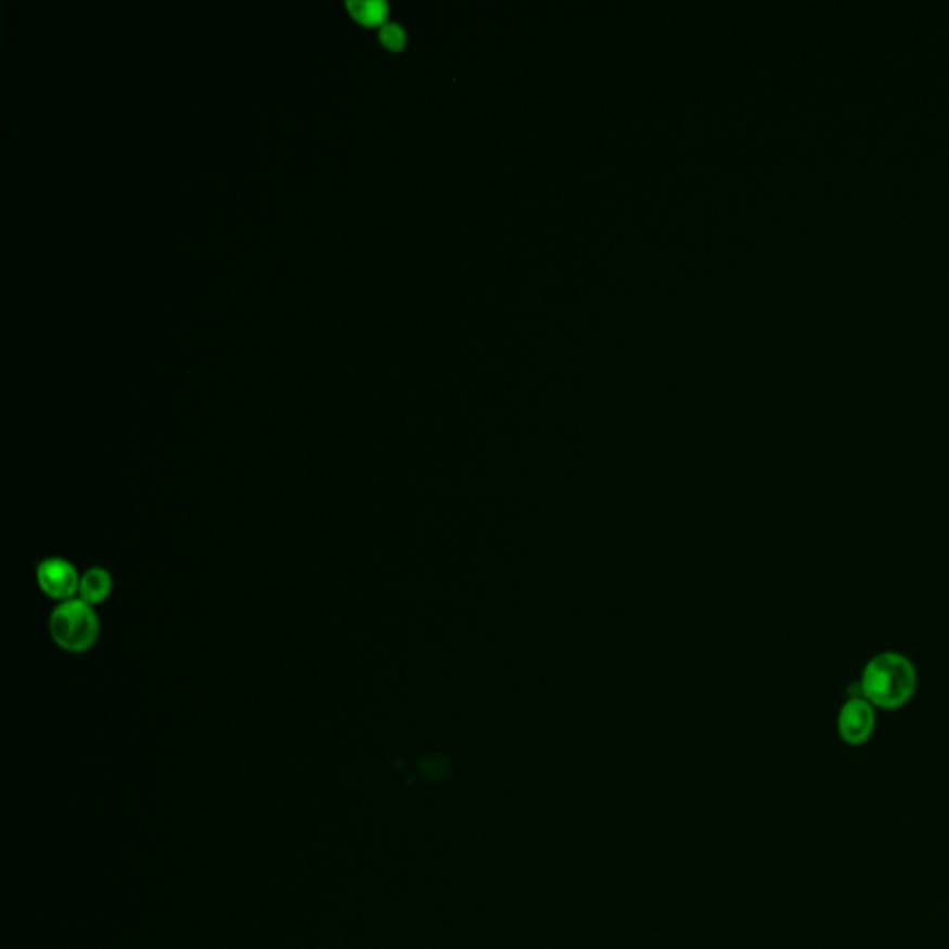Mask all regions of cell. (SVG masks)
I'll return each instance as SVG.
<instances>
[{
  "mask_svg": "<svg viewBox=\"0 0 949 949\" xmlns=\"http://www.w3.org/2000/svg\"><path fill=\"white\" fill-rule=\"evenodd\" d=\"M914 664L896 651H885L870 658L860 677V695L873 707L896 710L911 701L916 692Z\"/></svg>",
  "mask_w": 949,
  "mask_h": 949,
  "instance_id": "cell-1",
  "label": "cell"
},
{
  "mask_svg": "<svg viewBox=\"0 0 949 949\" xmlns=\"http://www.w3.org/2000/svg\"><path fill=\"white\" fill-rule=\"evenodd\" d=\"M49 631L60 650L84 653L97 644L101 624L97 618L95 608L78 598V600L62 601L52 611Z\"/></svg>",
  "mask_w": 949,
  "mask_h": 949,
  "instance_id": "cell-2",
  "label": "cell"
},
{
  "mask_svg": "<svg viewBox=\"0 0 949 949\" xmlns=\"http://www.w3.org/2000/svg\"><path fill=\"white\" fill-rule=\"evenodd\" d=\"M36 579H38L39 590L46 593L47 598L60 601V603L75 600L78 588H80V575H78L77 567L62 556H51V559L39 562Z\"/></svg>",
  "mask_w": 949,
  "mask_h": 949,
  "instance_id": "cell-3",
  "label": "cell"
},
{
  "mask_svg": "<svg viewBox=\"0 0 949 949\" xmlns=\"http://www.w3.org/2000/svg\"><path fill=\"white\" fill-rule=\"evenodd\" d=\"M875 731V707L862 695H851L838 713V734L849 746H860Z\"/></svg>",
  "mask_w": 949,
  "mask_h": 949,
  "instance_id": "cell-4",
  "label": "cell"
},
{
  "mask_svg": "<svg viewBox=\"0 0 949 949\" xmlns=\"http://www.w3.org/2000/svg\"><path fill=\"white\" fill-rule=\"evenodd\" d=\"M112 585H114V582H112V577H110L108 572H106L104 567H91V569H88V572L80 577L78 595H80V600L86 601L88 605H101V603L108 600L110 592H112Z\"/></svg>",
  "mask_w": 949,
  "mask_h": 949,
  "instance_id": "cell-5",
  "label": "cell"
},
{
  "mask_svg": "<svg viewBox=\"0 0 949 949\" xmlns=\"http://www.w3.org/2000/svg\"><path fill=\"white\" fill-rule=\"evenodd\" d=\"M347 7H349L350 13L363 25H376L386 15V4L381 2V0H368V2L349 0Z\"/></svg>",
  "mask_w": 949,
  "mask_h": 949,
  "instance_id": "cell-6",
  "label": "cell"
},
{
  "mask_svg": "<svg viewBox=\"0 0 949 949\" xmlns=\"http://www.w3.org/2000/svg\"><path fill=\"white\" fill-rule=\"evenodd\" d=\"M381 38H383L384 46H388L389 49H401L405 46V33H402L401 26L396 25V23L384 25Z\"/></svg>",
  "mask_w": 949,
  "mask_h": 949,
  "instance_id": "cell-7",
  "label": "cell"
}]
</instances>
